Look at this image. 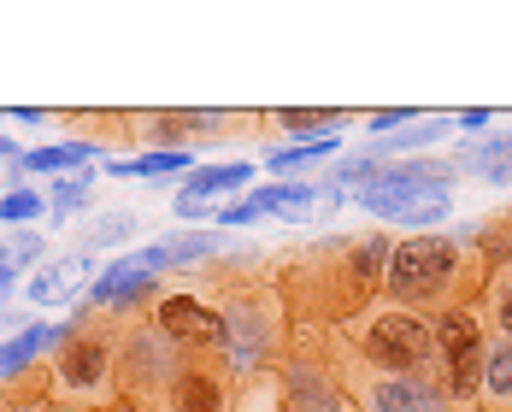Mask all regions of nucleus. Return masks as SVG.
<instances>
[{
    "label": "nucleus",
    "mask_w": 512,
    "mask_h": 412,
    "mask_svg": "<svg viewBox=\"0 0 512 412\" xmlns=\"http://www.w3.org/2000/svg\"><path fill=\"white\" fill-rule=\"evenodd\" d=\"M242 183H254V165L248 159H236V165H206V171H189V183L177 189V195H189V201H206L212 195H224V189H242Z\"/></svg>",
    "instance_id": "nucleus-15"
},
{
    "label": "nucleus",
    "mask_w": 512,
    "mask_h": 412,
    "mask_svg": "<svg viewBox=\"0 0 512 412\" xmlns=\"http://www.w3.org/2000/svg\"><path fill=\"white\" fill-rule=\"evenodd\" d=\"M283 401L289 407H307V412H330L336 407V383L318 365H289L283 371Z\"/></svg>",
    "instance_id": "nucleus-13"
},
{
    "label": "nucleus",
    "mask_w": 512,
    "mask_h": 412,
    "mask_svg": "<svg viewBox=\"0 0 512 412\" xmlns=\"http://www.w3.org/2000/svg\"><path fill=\"white\" fill-rule=\"evenodd\" d=\"M106 171L112 177H177V171H195V154L189 148H177V154L154 148V154H136V159H112Z\"/></svg>",
    "instance_id": "nucleus-18"
},
{
    "label": "nucleus",
    "mask_w": 512,
    "mask_h": 412,
    "mask_svg": "<svg viewBox=\"0 0 512 412\" xmlns=\"http://www.w3.org/2000/svg\"><path fill=\"white\" fill-rule=\"evenodd\" d=\"M154 330L177 348H218V312L195 295H159Z\"/></svg>",
    "instance_id": "nucleus-6"
},
{
    "label": "nucleus",
    "mask_w": 512,
    "mask_h": 412,
    "mask_svg": "<svg viewBox=\"0 0 512 412\" xmlns=\"http://www.w3.org/2000/svg\"><path fill=\"white\" fill-rule=\"evenodd\" d=\"M212 218H218V224H224V230H236V224H254V218H265V212H259L254 201H230V206H218V212H212Z\"/></svg>",
    "instance_id": "nucleus-27"
},
{
    "label": "nucleus",
    "mask_w": 512,
    "mask_h": 412,
    "mask_svg": "<svg viewBox=\"0 0 512 412\" xmlns=\"http://www.w3.org/2000/svg\"><path fill=\"white\" fill-rule=\"evenodd\" d=\"M89 195H95V171H71V177H59V183H53V206H48V218L59 224L65 212H77V206L89 201Z\"/></svg>",
    "instance_id": "nucleus-22"
},
{
    "label": "nucleus",
    "mask_w": 512,
    "mask_h": 412,
    "mask_svg": "<svg viewBox=\"0 0 512 412\" xmlns=\"http://www.w3.org/2000/svg\"><path fill=\"white\" fill-rule=\"evenodd\" d=\"M448 195L442 189H418V195H407V201H395L389 212H383V224H412V230H430V224H442L448 218Z\"/></svg>",
    "instance_id": "nucleus-17"
},
{
    "label": "nucleus",
    "mask_w": 512,
    "mask_h": 412,
    "mask_svg": "<svg viewBox=\"0 0 512 412\" xmlns=\"http://www.w3.org/2000/svg\"><path fill=\"white\" fill-rule=\"evenodd\" d=\"M277 412H307V407H289V401H277Z\"/></svg>",
    "instance_id": "nucleus-31"
},
{
    "label": "nucleus",
    "mask_w": 512,
    "mask_h": 412,
    "mask_svg": "<svg viewBox=\"0 0 512 412\" xmlns=\"http://www.w3.org/2000/svg\"><path fill=\"white\" fill-rule=\"evenodd\" d=\"M460 271H465V248L454 236H412V242H395L389 254V271H383V289L395 295V307L412 312H430L442 307L454 289H460ZM454 307V301H448Z\"/></svg>",
    "instance_id": "nucleus-1"
},
{
    "label": "nucleus",
    "mask_w": 512,
    "mask_h": 412,
    "mask_svg": "<svg viewBox=\"0 0 512 412\" xmlns=\"http://www.w3.org/2000/svg\"><path fill=\"white\" fill-rule=\"evenodd\" d=\"M30 259H42V230H12L6 248H0V265L6 271H24Z\"/></svg>",
    "instance_id": "nucleus-25"
},
{
    "label": "nucleus",
    "mask_w": 512,
    "mask_h": 412,
    "mask_svg": "<svg viewBox=\"0 0 512 412\" xmlns=\"http://www.w3.org/2000/svg\"><path fill=\"white\" fill-rule=\"evenodd\" d=\"M454 124H460V130H483V124H489V112H483V106H471V112H460Z\"/></svg>",
    "instance_id": "nucleus-29"
},
{
    "label": "nucleus",
    "mask_w": 512,
    "mask_h": 412,
    "mask_svg": "<svg viewBox=\"0 0 512 412\" xmlns=\"http://www.w3.org/2000/svg\"><path fill=\"white\" fill-rule=\"evenodd\" d=\"M371 412H448L430 377H383L371 383Z\"/></svg>",
    "instance_id": "nucleus-9"
},
{
    "label": "nucleus",
    "mask_w": 512,
    "mask_h": 412,
    "mask_svg": "<svg viewBox=\"0 0 512 412\" xmlns=\"http://www.w3.org/2000/svg\"><path fill=\"white\" fill-rule=\"evenodd\" d=\"M348 112H277L283 136H312V142H330V130H342Z\"/></svg>",
    "instance_id": "nucleus-21"
},
{
    "label": "nucleus",
    "mask_w": 512,
    "mask_h": 412,
    "mask_svg": "<svg viewBox=\"0 0 512 412\" xmlns=\"http://www.w3.org/2000/svg\"><path fill=\"white\" fill-rule=\"evenodd\" d=\"M65 336H71V324H30L24 336H12L0 348V377H18L24 365H36L48 348H65Z\"/></svg>",
    "instance_id": "nucleus-10"
},
{
    "label": "nucleus",
    "mask_w": 512,
    "mask_h": 412,
    "mask_svg": "<svg viewBox=\"0 0 512 412\" xmlns=\"http://www.w3.org/2000/svg\"><path fill=\"white\" fill-rule=\"evenodd\" d=\"M359 354L389 377H424L436 365V318L412 307H383L359 324Z\"/></svg>",
    "instance_id": "nucleus-2"
},
{
    "label": "nucleus",
    "mask_w": 512,
    "mask_h": 412,
    "mask_svg": "<svg viewBox=\"0 0 512 412\" xmlns=\"http://www.w3.org/2000/svg\"><path fill=\"white\" fill-rule=\"evenodd\" d=\"M48 212V201L36 195V189H12V195H0V224H36Z\"/></svg>",
    "instance_id": "nucleus-24"
},
{
    "label": "nucleus",
    "mask_w": 512,
    "mask_h": 412,
    "mask_svg": "<svg viewBox=\"0 0 512 412\" xmlns=\"http://www.w3.org/2000/svg\"><path fill=\"white\" fill-rule=\"evenodd\" d=\"M118 412H154V407H148V401H136V395H130V401H124V407H118Z\"/></svg>",
    "instance_id": "nucleus-30"
},
{
    "label": "nucleus",
    "mask_w": 512,
    "mask_h": 412,
    "mask_svg": "<svg viewBox=\"0 0 512 412\" xmlns=\"http://www.w3.org/2000/svg\"><path fill=\"white\" fill-rule=\"evenodd\" d=\"M348 412H359V407H348Z\"/></svg>",
    "instance_id": "nucleus-32"
},
{
    "label": "nucleus",
    "mask_w": 512,
    "mask_h": 412,
    "mask_svg": "<svg viewBox=\"0 0 512 412\" xmlns=\"http://www.w3.org/2000/svg\"><path fill=\"white\" fill-rule=\"evenodd\" d=\"M89 271H95V254H83V248H77V254H59V259H48V265L30 277V289H24V295H30V307H59V301H77Z\"/></svg>",
    "instance_id": "nucleus-7"
},
{
    "label": "nucleus",
    "mask_w": 512,
    "mask_h": 412,
    "mask_svg": "<svg viewBox=\"0 0 512 412\" xmlns=\"http://www.w3.org/2000/svg\"><path fill=\"white\" fill-rule=\"evenodd\" d=\"M142 295H154V277H148V271L136 265V254H130V259L106 265L101 277H95V289H89V301H83V307H118V312H124V307H136Z\"/></svg>",
    "instance_id": "nucleus-8"
},
{
    "label": "nucleus",
    "mask_w": 512,
    "mask_h": 412,
    "mask_svg": "<svg viewBox=\"0 0 512 412\" xmlns=\"http://www.w3.org/2000/svg\"><path fill=\"white\" fill-rule=\"evenodd\" d=\"M89 159H95V142H53V148H36V154H24V171L65 177V171H77V165H89Z\"/></svg>",
    "instance_id": "nucleus-20"
},
{
    "label": "nucleus",
    "mask_w": 512,
    "mask_h": 412,
    "mask_svg": "<svg viewBox=\"0 0 512 412\" xmlns=\"http://www.w3.org/2000/svg\"><path fill=\"white\" fill-rule=\"evenodd\" d=\"M489 307H495V324H501V336L512 342V265L495 277V295H489Z\"/></svg>",
    "instance_id": "nucleus-26"
},
{
    "label": "nucleus",
    "mask_w": 512,
    "mask_h": 412,
    "mask_svg": "<svg viewBox=\"0 0 512 412\" xmlns=\"http://www.w3.org/2000/svg\"><path fill=\"white\" fill-rule=\"evenodd\" d=\"M330 154H336V136H330V142H289V148L277 142V148L265 154V165H271V171H301V165H312V159H330Z\"/></svg>",
    "instance_id": "nucleus-23"
},
{
    "label": "nucleus",
    "mask_w": 512,
    "mask_h": 412,
    "mask_svg": "<svg viewBox=\"0 0 512 412\" xmlns=\"http://www.w3.org/2000/svg\"><path fill=\"white\" fill-rule=\"evenodd\" d=\"M171 412H224V383L201 365H183V377L171 383Z\"/></svg>",
    "instance_id": "nucleus-12"
},
{
    "label": "nucleus",
    "mask_w": 512,
    "mask_h": 412,
    "mask_svg": "<svg viewBox=\"0 0 512 412\" xmlns=\"http://www.w3.org/2000/svg\"><path fill=\"white\" fill-rule=\"evenodd\" d=\"M136 230H142V218H136V212H124V206H112V212H95V218H89V230H83V254L124 248Z\"/></svg>",
    "instance_id": "nucleus-16"
},
{
    "label": "nucleus",
    "mask_w": 512,
    "mask_h": 412,
    "mask_svg": "<svg viewBox=\"0 0 512 412\" xmlns=\"http://www.w3.org/2000/svg\"><path fill=\"white\" fill-rule=\"evenodd\" d=\"M206 254H218V236H212V230H195V236H165L154 248H142L136 265H142L148 277H159V271H171V265H189V259H206Z\"/></svg>",
    "instance_id": "nucleus-11"
},
{
    "label": "nucleus",
    "mask_w": 512,
    "mask_h": 412,
    "mask_svg": "<svg viewBox=\"0 0 512 412\" xmlns=\"http://www.w3.org/2000/svg\"><path fill=\"white\" fill-rule=\"evenodd\" d=\"M477 395H483L489 407H512V342L507 336L483 354V383H477Z\"/></svg>",
    "instance_id": "nucleus-19"
},
{
    "label": "nucleus",
    "mask_w": 512,
    "mask_h": 412,
    "mask_svg": "<svg viewBox=\"0 0 512 412\" xmlns=\"http://www.w3.org/2000/svg\"><path fill=\"white\" fill-rule=\"evenodd\" d=\"M430 318H436V365H442V383H448L454 401H471L477 383H483V354H489L483 318L465 307V301L430 312Z\"/></svg>",
    "instance_id": "nucleus-3"
},
{
    "label": "nucleus",
    "mask_w": 512,
    "mask_h": 412,
    "mask_svg": "<svg viewBox=\"0 0 512 412\" xmlns=\"http://www.w3.org/2000/svg\"><path fill=\"white\" fill-rule=\"evenodd\" d=\"M448 130H454V118H412V124H407V130H401V136H377V142H371L365 154H371V159L418 154V148H430V142H442Z\"/></svg>",
    "instance_id": "nucleus-14"
},
{
    "label": "nucleus",
    "mask_w": 512,
    "mask_h": 412,
    "mask_svg": "<svg viewBox=\"0 0 512 412\" xmlns=\"http://www.w3.org/2000/svg\"><path fill=\"white\" fill-rule=\"evenodd\" d=\"M412 118H418V112H407V106H389V112H371V136H377V130H407Z\"/></svg>",
    "instance_id": "nucleus-28"
},
{
    "label": "nucleus",
    "mask_w": 512,
    "mask_h": 412,
    "mask_svg": "<svg viewBox=\"0 0 512 412\" xmlns=\"http://www.w3.org/2000/svg\"><path fill=\"white\" fill-rule=\"evenodd\" d=\"M89 324H95V318L83 307L71 318V336H65V354H59V383H65V389H83V395H95L106 383V371H112V348H106Z\"/></svg>",
    "instance_id": "nucleus-5"
},
{
    "label": "nucleus",
    "mask_w": 512,
    "mask_h": 412,
    "mask_svg": "<svg viewBox=\"0 0 512 412\" xmlns=\"http://www.w3.org/2000/svg\"><path fill=\"white\" fill-rule=\"evenodd\" d=\"M118 371H124V383L142 395V389H171L177 377H183V348L177 342H165L154 324H136V330H124V342H118Z\"/></svg>",
    "instance_id": "nucleus-4"
}]
</instances>
